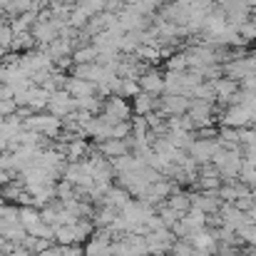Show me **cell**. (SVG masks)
Segmentation results:
<instances>
[{
  "label": "cell",
  "mask_w": 256,
  "mask_h": 256,
  "mask_svg": "<svg viewBox=\"0 0 256 256\" xmlns=\"http://www.w3.org/2000/svg\"><path fill=\"white\" fill-rule=\"evenodd\" d=\"M18 209H20V206L5 204L2 212H0V239H5V242H10V244H20V242L28 236V232H25L22 224H20Z\"/></svg>",
  "instance_id": "7a4b0ae2"
},
{
  "label": "cell",
  "mask_w": 256,
  "mask_h": 256,
  "mask_svg": "<svg viewBox=\"0 0 256 256\" xmlns=\"http://www.w3.org/2000/svg\"><path fill=\"white\" fill-rule=\"evenodd\" d=\"M244 186H249V189H256V167L252 164H246V162H242V170H239V176H236Z\"/></svg>",
  "instance_id": "83f0119b"
},
{
  "label": "cell",
  "mask_w": 256,
  "mask_h": 256,
  "mask_svg": "<svg viewBox=\"0 0 256 256\" xmlns=\"http://www.w3.org/2000/svg\"><path fill=\"white\" fill-rule=\"evenodd\" d=\"M104 120H110L112 124L114 122H130V117H132V107L127 104V100H122V97H117V94H112V97H107L104 100V104H102V112H100Z\"/></svg>",
  "instance_id": "52a82bcc"
},
{
  "label": "cell",
  "mask_w": 256,
  "mask_h": 256,
  "mask_svg": "<svg viewBox=\"0 0 256 256\" xmlns=\"http://www.w3.org/2000/svg\"><path fill=\"white\" fill-rule=\"evenodd\" d=\"M212 114H214V107H212V102H199V100H192L189 102V110H186V117L192 120V124H194V130L196 127H209L212 124Z\"/></svg>",
  "instance_id": "7c38bea8"
},
{
  "label": "cell",
  "mask_w": 256,
  "mask_h": 256,
  "mask_svg": "<svg viewBox=\"0 0 256 256\" xmlns=\"http://www.w3.org/2000/svg\"><path fill=\"white\" fill-rule=\"evenodd\" d=\"M0 60H5V50L2 48H0Z\"/></svg>",
  "instance_id": "74e56055"
},
{
  "label": "cell",
  "mask_w": 256,
  "mask_h": 256,
  "mask_svg": "<svg viewBox=\"0 0 256 256\" xmlns=\"http://www.w3.org/2000/svg\"><path fill=\"white\" fill-rule=\"evenodd\" d=\"M242 150H219L216 154H214V160H212V164H214V170L219 172V176H222V182H234L236 176H239V170H242Z\"/></svg>",
  "instance_id": "3957f363"
},
{
  "label": "cell",
  "mask_w": 256,
  "mask_h": 256,
  "mask_svg": "<svg viewBox=\"0 0 256 256\" xmlns=\"http://www.w3.org/2000/svg\"><path fill=\"white\" fill-rule=\"evenodd\" d=\"M186 52H176V55H172L170 60H167V70L170 72H186Z\"/></svg>",
  "instance_id": "f546056e"
},
{
  "label": "cell",
  "mask_w": 256,
  "mask_h": 256,
  "mask_svg": "<svg viewBox=\"0 0 256 256\" xmlns=\"http://www.w3.org/2000/svg\"><path fill=\"white\" fill-rule=\"evenodd\" d=\"M50 256H85V252H82L80 244H72V246H62V244H58V246L50 249Z\"/></svg>",
  "instance_id": "4dcf8cb0"
},
{
  "label": "cell",
  "mask_w": 256,
  "mask_h": 256,
  "mask_svg": "<svg viewBox=\"0 0 256 256\" xmlns=\"http://www.w3.org/2000/svg\"><path fill=\"white\" fill-rule=\"evenodd\" d=\"M142 90L137 85V80H132V78H120V87H117V97H122V100H132L134 94H140Z\"/></svg>",
  "instance_id": "484cf974"
},
{
  "label": "cell",
  "mask_w": 256,
  "mask_h": 256,
  "mask_svg": "<svg viewBox=\"0 0 256 256\" xmlns=\"http://www.w3.org/2000/svg\"><path fill=\"white\" fill-rule=\"evenodd\" d=\"M72 62H75V65L97 62V48H94V45H87V48H80V50H72Z\"/></svg>",
  "instance_id": "d4e9b609"
},
{
  "label": "cell",
  "mask_w": 256,
  "mask_h": 256,
  "mask_svg": "<svg viewBox=\"0 0 256 256\" xmlns=\"http://www.w3.org/2000/svg\"><path fill=\"white\" fill-rule=\"evenodd\" d=\"M174 234L172 229H157V232H147L144 234V244H147V254H170L172 244H174Z\"/></svg>",
  "instance_id": "ba28073f"
},
{
  "label": "cell",
  "mask_w": 256,
  "mask_h": 256,
  "mask_svg": "<svg viewBox=\"0 0 256 256\" xmlns=\"http://www.w3.org/2000/svg\"><path fill=\"white\" fill-rule=\"evenodd\" d=\"M15 110H18V104H15L12 100H2V102H0V114H2V117L15 114Z\"/></svg>",
  "instance_id": "836d02e7"
},
{
  "label": "cell",
  "mask_w": 256,
  "mask_h": 256,
  "mask_svg": "<svg viewBox=\"0 0 256 256\" xmlns=\"http://www.w3.org/2000/svg\"><path fill=\"white\" fill-rule=\"evenodd\" d=\"M192 100H199V102H216L214 85H212V82H202V85L192 92Z\"/></svg>",
  "instance_id": "4316f807"
},
{
  "label": "cell",
  "mask_w": 256,
  "mask_h": 256,
  "mask_svg": "<svg viewBox=\"0 0 256 256\" xmlns=\"http://www.w3.org/2000/svg\"><path fill=\"white\" fill-rule=\"evenodd\" d=\"M189 102H192V100H186V97H182V94H162L157 112H162L164 117H182V114H186Z\"/></svg>",
  "instance_id": "8fae6325"
},
{
  "label": "cell",
  "mask_w": 256,
  "mask_h": 256,
  "mask_svg": "<svg viewBox=\"0 0 256 256\" xmlns=\"http://www.w3.org/2000/svg\"><path fill=\"white\" fill-rule=\"evenodd\" d=\"M212 85H214V94H216L219 102H229V104H234V100H236V94H239V85H236L234 80H229V78H219V80H214Z\"/></svg>",
  "instance_id": "d6986e66"
},
{
  "label": "cell",
  "mask_w": 256,
  "mask_h": 256,
  "mask_svg": "<svg viewBox=\"0 0 256 256\" xmlns=\"http://www.w3.org/2000/svg\"><path fill=\"white\" fill-rule=\"evenodd\" d=\"M222 150V144H219V140L216 137H196L194 142H192V147H189V157L196 162V164H206V162H212L214 160V154Z\"/></svg>",
  "instance_id": "277c9868"
},
{
  "label": "cell",
  "mask_w": 256,
  "mask_h": 256,
  "mask_svg": "<svg viewBox=\"0 0 256 256\" xmlns=\"http://www.w3.org/2000/svg\"><path fill=\"white\" fill-rule=\"evenodd\" d=\"M222 124L224 127H232V130L252 127V112L244 104H229L226 112L222 114Z\"/></svg>",
  "instance_id": "9c48e42d"
},
{
  "label": "cell",
  "mask_w": 256,
  "mask_h": 256,
  "mask_svg": "<svg viewBox=\"0 0 256 256\" xmlns=\"http://www.w3.org/2000/svg\"><path fill=\"white\" fill-rule=\"evenodd\" d=\"M164 204L170 206L172 212H176L179 216H184L192 209V202H189V194L186 192H172L170 196L164 199Z\"/></svg>",
  "instance_id": "7402d4cb"
},
{
  "label": "cell",
  "mask_w": 256,
  "mask_h": 256,
  "mask_svg": "<svg viewBox=\"0 0 256 256\" xmlns=\"http://www.w3.org/2000/svg\"><path fill=\"white\" fill-rule=\"evenodd\" d=\"M147 256H170V254H147Z\"/></svg>",
  "instance_id": "f35d334b"
},
{
  "label": "cell",
  "mask_w": 256,
  "mask_h": 256,
  "mask_svg": "<svg viewBox=\"0 0 256 256\" xmlns=\"http://www.w3.org/2000/svg\"><path fill=\"white\" fill-rule=\"evenodd\" d=\"M224 72L229 80H244L249 75H256V58H239V60H232L229 65H224Z\"/></svg>",
  "instance_id": "9a60e30c"
},
{
  "label": "cell",
  "mask_w": 256,
  "mask_h": 256,
  "mask_svg": "<svg viewBox=\"0 0 256 256\" xmlns=\"http://www.w3.org/2000/svg\"><path fill=\"white\" fill-rule=\"evenodd\" d=\"M10 179H12V174H10V172L0 170V189H2V186H5V184H8Z\"/></svg>",
  "instance_id": "d590c367"
},
{
  "label": "cell",
  "mask_w": 256,
  "mask_h": 256,
  "mask_svg": "<svg viewBox=\"0 0 256 256\" xmlns=\"http://www.w3.org/2000/svg\"><path fill=\"white\" fill-rule=\"evenodd\" d=\"M236 32H239V38L246 42V40H256V22H252V20H246L244 25H239V28H234Z\"/></svg>",
  "instance_id": "d6a6232c"
},
{
  "label": "cell",
  "mask_w": 256,
  "mask_h": 256,
  "mask_svg": "<svg viewBox=\"0 0 256 256\" xmlns=\"http://www.w3.org/2000/svg\"><path fill=\"white\" fill-rule=\"evenodd\" d=\"M130 199H132V196L127 194V189H122V186H110V189L104 192V196H102V202H100V204L112 206V209H117V212H120Z\"/></svg>",
  "instance_id": "44dd1931"
},
{
  "label": "cell",
  "mask_w": 256,
  "mask_h": 256,
  "mask_svg": "<svg viewBox=\"0 0 256 256\" xmlns=\"http://www.w3.org/2000/svg\"><path fill=\"white\" fill-rule=\"evenodd\" d=\"M189 202H192V209H199L206 216L219 214V206H222V199L216 196V192H194L189 194Z\"/></svg>",
  "instance_id": "30bf717a"
},
{
  "label": "cell",
  "mask_w": 256,
  "mask_h": 256,
  "mask_svg": "<svg viewBox=\"0 0 256 256\" xmlns=\"http://www.w3.org/2000/svg\"><path fill=\"white\" fill-rule=\"evenodd\" d=\"M226 28H229V22H226V15L224 12H209L206 18H204V22H202V32H204V38L206 40H216V38H222L224 32H226Z\"/></svg>",
  "instance_id": "5bb4252c"
},
{
  "label": "cell",
  "mask_w": 256,
  "mask_h": 256,
  "mask_svg": "<svg viewBox=\"0 0 256 256\" xmlns=\"http://www.w3.org/2000/svg\"><path fill=\"white\" fill-rule=\"evenodd\" d=\"M22 130L52 140V137H60V132H62V120L52 117L50 112H38V114H30V117L22 120Z\"/></svg>",
  "instance_id": "6da1fadb"
},
{
  "label": "cell",
  "mask_w": 256,
  "mask_h": 256,
  "mask_svg": "<svg viewBox=\"0 0 256 256\" xmlns=\"http://www.w3.org/2000/svg\"><path fill=\"white\" fill-rule=\"evenodd\" d=\"M35 45L32 35L30 32H20V35H12V42H10V50H30Z\"/></svg>",
  "instance_id": "f1b7e54d"
},
{
  "label": "cell",
  "mask_w": 256,
  "mask_h": 256,
  "mask_svg": "<svg viewBox=\"0 0 256 256\" xmlns=\"http://www.w3.org/2000/svg\"><path fill=\"white\" fill-rule=\"evenodd\" d=\"M65 90L70 92L72 100H82V97L97 94V85H92V82H87V80H80V78H68Z\"/></svg>",
  "instance_id": "ffe728a7"
},
{
  "label": "cell",
  "mask_w": 256,
  "mask_h": 256,
  "mask_svg": "<svg viewBox=\"0 0 256 256\" xmlns=\"http://www.w3.org/2000/svg\"><path fill=\"white\" fill-rule=\"evenodd\" d=\"M97 152L107 162H112V160H117V157H122V154L130 152V140H107V142H100Z\"/></svg>",
  "instance_id": "ac0fdd59"
},
{
  "label": "cell",
  "mask_w": 256,
  "mask_h": 256,
  "mask_svg": "<svg viewBox=\"0 0 256 256\" xmlns=\"http://www.w3.org/2000/svg\"><path fill=\"white\" fill-rule=\"evenodd\" d=\"M132 112H134V117H147L150 112H154L157 107H160V97H152V94H147V92H140V94H134L132 97Z\"/></svg>",
  "instance_id": "e0dca14e"
},
{
  "label": "cell",
  "mask_w": 256,
  "mask_h": 256,
  "mask_svg": "<svg viewBox=\"0 0 256 256\" xmlns=\"http://www.w3.org/2000/svg\"><path fill=\"white\" fill-rule=\"evenodd\" d=\"M170 256H194V249H192L189 239H176V242L172 244Z\"/></svg>",
  "instance_id": "1f68e13d"
},
{
  "label": "cell",
  "mask_w": 256,
  "mask_h": 256,
  "mask_svg": "<svg viewBox=\"0 0 256 256\" xmlns=\"http://www.w3.org/2000/svg\"><path fill=\"white\" fill-rule=\"evenodd\" d=\"M236 242H242V244H249V246H254L256 249V224L252 222V219H246L236 232Z\"/></svg>",
  "instance_id": "cb8c5ba5"
},
{
  "label": "cell",
  "mask_w": 256,
  "mask_h": 256,
  "mask_svg": "<svg viewBox=\"0 0 256 256\" xmlns=\"http://www.w3.org/2000/svg\"><path fill=\"white\" fill-rule=\"evenodd\" d=\"M112 242L114 236L110 234V229H94L92 236L85 242L82 252L85 256H112Z\"/></svg>",
  "instance_id": "5b68a950"
},
{
  "label": "cell",
  "mask_w": 256,
  "mask_h": 256,
  "mask_svg": "<svg viewBox=\"0 0 256 256\" xmlns=\"http://www.w3.org/2000/svg\"><path fill=\"white\" fill-rule=\"evenodd\" d=\"M30 256H50V252H42V254H30Z\"/></svg>",
  "instance_id": "8d00e7d4"
},
{
  "label": "cell",
  "mask_w": 256,
  "mask_h": 256,
  "mask_svg": "<svg viewBox=\"0 0 256 256\" xmlns=\"http://www.w3.org/2000/svg\"><path fill=\"white\" fill-rule=\"evenodd\" d=\"M5 256H30V252H28L22 244H12V249H10Z\"/></svg>",
  "instance_id": "e575fe53"
},
{
  "label": "cell",
  "mask_w": 256,
  "mask_h": 256,
  "mask_svg": "<svg viewBox=\"0 0 256 256\" xmlns=\"http://www.w3.org/2000/svg\"><path fill=\"white\" fill-rule=\"evenodd\" d=\"M189 244L194 249V256H214L216 254V236L209 229L196 232L194 236H189Z\"/></svg>",
  "instance_id": "4fadbf2b"
},
{
  "label": "cell",
  "mask_w": 256,
  "mask_h": 256,
  "mask_svg": "<svg viewBox=\"0 0 256 256\" xmlns=\"http://www.w3.org/2000/svg\"><path fill=\"white\" fill-rule=\"evenodd\" d=\"M137 85L142 92H147L152 97H162L164 94V75L157 72V70H147L137 78Z\"/></svg>",
  "instance_id": "2e32d148"
},
{
  "label": "cell",
  "mask_w": 256,
  "mask_h": 256,
  "mask_svg": "<svg viewBox=\"0 0 256 256\" xmlns=\"http://www.w3.org/2000/svg\"><path fill=\"white\" fill-rule=\"evenodd\" d=\"M75 110H78V104H75V100L70 97V92H68V90H58V92L50 94L45 112H50V114L58 117V120H68Z\"/></svg>",
  "instance_id": "8992f818"
},
{
  "label": "cell",
  "mask_w": 256,
  "mask_h": 256,
  "mask_svg": "<svg viewBox=\"0 0 256 256\" xmlns=\"http://www.w3.org/2000/svg\"><path fill=\"white\" fill-rule=\"evenodd\" d=\"M18 216H20V224H22V229L25 232H30L35 224H40L42 219H40V209L38 206H20L18 209Z\"/></svg>",
  "instance_id": "603a6c76"
}]
</instances>
